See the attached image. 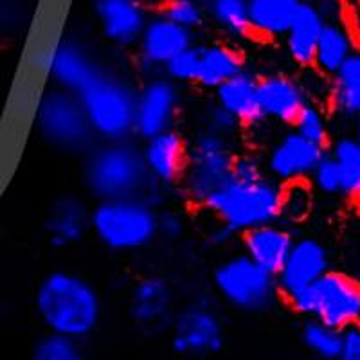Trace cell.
I'll use <instances>...</instances> for the list:
<instances>
[{
	"mask_svg": "<svg viewBox=\"0 0 360 360\" xmlns=\"http://www.w3.org/2000/svg\"><path fill=\"white\" fill-rule=\"evenodd\" d=\"M89 124L99 141L130 139L137 90L124 76L101 67L78 94Z\"/></svg>",
	"mask_w": 360,
	"mask_h": 360,
	"instance_id": "obj_5",
	"label": "cell"
},
{
	"mask_svg": "<svg viewBox=\"0 0 360 360\" xmlns=\"http://www.w3.org/2000/svg\"><path fill=\"white\" fill-rule=\"evenodd\" d=\"M339 360H360V324L342 330V348Z\"/></svg>",
	"mask_w": 360,
	"mask_h": 360,
	"instance_id": "obj_39",
	"label": "cell"
},
{
	"mask_svg": "<svg viewBox=\"0 0 360 360\" xmlns=\"http://www.w3.org/2000/svg\"><path fill=\"white\" fill-rule=\"evenodd\" d=\"M33 123L41 139L60 152L86 153L96 144L79 98L69 90H45L34 107Z\"/></svg>",
	"mask_w": 360,
	"mask_h": 360,
	"instance_id": "obj_6",
	"label": "cell"
},
{
	"mask_svg": "<svg viewBox=\"0 0 360 360\" xmlns=\"http://www.w3.org/2000/svg\"><path fill=\"white\" fill-rule=\"evenodd\" d=\"M172 349L186 359H207L218 355L225 346V323L211 303L198 299L173 315Z\"/></svg>",
	"mask_w": 360,
	"mask_h": 360,
	"instance_id": "obj_10",
	"label": "cell"
},
{
	"mask_svg": "<svg viewBox=\"0 0 360 360\" xmlns=\"http://www.w3.org/2000/svg\"><path fill=\"white\" fill-rule=\"evenodd\" d=\"M299 339L314 360H339L342 348V330L339 328L317 319H304Z\"/></svg>",
	"mask_w": 360,
	"mask_h": 360,
	"instance_id": "obj_28",
	"label": "cell"
},
{
	"mask_svg": "<svg viewBox=\"0 0 360 360\" xmlns=\"http://www.w3.org/2000/svg\"><path fill=\"white\" fill-rule=\"evenodd\" d=\"M193 44V31L175 24L159 13L155 17L148 18L137 41L139 63L148 70L164 69L172 58L191 47Z\"/></svg>",
	"mask_w": 360,
	"mask_h": 360,
	"instance_id": "obj_17",
	"label": "cell"
},
{
	"mask_svg": "<svg viewBox=\"0 0 360 360\" xmlns=\"http://www.w3.org/2000/svg\"><path fill=\"white\" fill-rule=\"evenodd\" d=\"M83 186L96 200L146 197L152 189L141 148L124 141H101L85 153Z\"/></svg>",
	"mask_w": 360,
	"mask_h": 360,
	"instance_id": "obj_3",
	"label": "cell"
},
{
	"mask_svg": "<svg viewBox=\"0 0 360 360\" xmlns=\"http://www.w3.org/2000/svg\"><path fill=\"white\" fill-rule=\"evenodd\" d=\"M234 160L233 141L213 131H198L188 143V159L180 180L184 197L204 207L205 200L229 180Z\"/></svg>",
	"mask_w": 360,
	"mask_h": 360,
	"instance_id": "obj_9",
	"label": "cell"
},
{
	"mask_svg": "<svg viewBox=\"0 0 360 360\" xmlns=\"http://www.w3.org/2000/svg\"><path fill=\"white\" fill-rule=\"evenodd\" d=\"M258 82L250 70L243 69L229 82L214 90V99L221 108L234 115L242 124L254 127L263 121L262 107H259Z\"/></svg>",
	"mask_w": 360,
	"mask_h": 360,
	"instance_id": "obj_23",
	"label": "cell"
},
{
	"mask_svg": "<svg viewBox=\"0 0 360 360\" xmlns=\"http://www.w3.org/2000/svg\"><path fill=\"white\" fill-rule=\"evenodd\" d=\"M34 311L47 332L85 340L99 328L101 294L85 276L72 270H51L34 290Z\"/></svg>",
	"mask_w": 360,
	"mask_h": 360,
	"instance_id": "obj_2",
	"label": "cell"
},
{
	"mask_svg": "<svg viewBox=\"0 0 360 360\" xmlns=\"http://www.w3.org/2000/svg\"><path fill=\"white\" fill-rule=\"evenodd\" d=\"M353 121V137H355L356 143L360 144V112L352 119Z\"/></svg>",
	"mask_w": 360,
	"mask_h": 360,
	"instance_id": "obj_42",
	"label": "cell"
},
{
	"mask_svg": "<svg viewBox=\"0 0 360 360\" xmlns=\"http://www.w3.org/2000/svg\"><path fill=\"white\" fill-rule=\"evenodd\" d=\"M242 236L243 252L274 276L287 259L295 240L288 225L279 221L259 225L256 229L243 233Z\"/></svg>",
	"mask_w": 360,
	"mask_h": 360,
	"instance_id": "obj_21",
	"label": "cell"
},
{
	"mask_svg": "<svg viewBox=\"0 0 360 360\" xmlns=\"http://www.w3.org/2000/svg\"><path fill=\"white\" fill-rule=\"evenodd\" d=\"M259 107L263 119L292 127L299 112L310 101L307 86L287 74H265L258 82Z\"/></svg>",
	"mask_w": 360,
	"mask_h": 360,
	"instance_id": "obj_18",
	"label": "cell"
},
{
	"mask_svg": "<svg viewBox=\"0 0 360 360\" xmlns=\"http://www.w3.org/2000/svg\"><path fill=\"white\" fill-rule=\"evenodd\" d=\"M326 153V148L304 139L292 128L269 148L265 157V172L281 186L307 182L311 172Z\"/></svg>",
	"mask_w": 360,
	"mask_h": 360,
	"instance_id": "obj_12",
	"label": "cell"
},
{
	"mask_svg": "<svg viewBox=\"0 0 360 360\" xmlns=\"http://www.w3.org/2000/svg\"><path fill=\"white\" fill-rule=\"evenodd\" d=\"M303 0H249L250 33L265 40L285 37Z\"/></svg>",
	"mask_w": 360,
	"mask_h": 360,
	"instance_id": "obj_27",
	"label": "cell"
},
{
	"mask_svg": "<svg viewBox=\"0 0 360 360\" xmlns=\"http://www.w3.org/2000/svg\"><path fill=\"white\" fill-rule=\"evenodd\" d=\"M160 13L175 24L182 25L189 31H195L204 25L207 8L202 0H164Z\"/></svg>",
	"mask_w": 360,
	"mask_h": 360,
	"instance_id": "obj_35",
	"label": "cell"
},
{
	"mask_svg": "<svg viewBox=\"0 0 360 360\" xmlns=\"http://www.w3.org/2000/svg\"><path fill=\"white\" fill-rule=\"evenodd\" d=\"M355 47L356 41L348 22L344 18L326 20L319 34V41H317L314 67L317 69V72L330 78L348 60Z\"/></svg>",
	"mask_w": 360,
	"mask_h": 360,
	"instance_id": "obj_26",
	"label": "cell"
},
{
	"mask_svg": "<svg viewBox=\"0 0 360 360\" xmlns=\"http://www.w3.org/2000/svg\"><path fill=\"white\" fill-rule=\"evenodd\" d=\"M283 189L254 155H236L233 173L205 200L204 209L234 234L281 220Z\"/></svg>",
	"mask_w": 360,
	"mask_h": 360,
	"instance_id": "obj_1",
	"label": "cell"
},
{
	"mask_svg": "<svg viewBox=\"0 0 360 360\" xmlns=\"http://www.w3.org/2000/svg\"><path fill=\"white\" fill-rule=\"evenodd\" d=\"M141 152L152 189H168L180 184L188 159V141L182 134L173 128L160 131L144 141Z\"/></svg>",
	"mask_w": 360,
	"mask_h": 360,
	"instance_id": "obj_16",
	"label": "cell"
},
{
	"mask_svg": "<svg viewBox=\"0 0 360 360\" xmlns=\"http://www.w3.org/2000/svg\"><path fill=\"white\" fill-rule=\"evenodd\" d=\"M310 186L321 195L326 197H339L344 195V179H342V169H340L339 162L335 157L328 152L324 153L323 159L319 164L315 166V169L310 175Z\"/></svg>",
	"mask_w": 360,
	"mask_h": 360,
	"instance_id": "obj_33",
	"label": "cell"
},
{
	"mask_svg": "<svg viewBox=\"0 0 360 360\" xmlns=\"http://www.w3.org/2000/svg\"><path fill=\"white\" fill-rule=\"evenodd\" d=\"M328 152L335 157L342 169L344 197L360 204V144L353 135H340L332 141Z\"/></svg>",
	"mask_w": 360,
	"mask_h": 360,
	"instance_id": "obj_30",
	"label": "cell"
},
{
	"mask_svg": "<svg viewBox=\"0 0 360 360\" xmlns=\"http://www.w3.org/2000/svg\"><path fill=\"white\" fill-rule=\"evenodd\" d=\"M314 2L319 8L324 20H340V18H344V11H346L344 0H314Z\"/></svg>",
	"mask_w": 360,
	"mask_h": 360,
	"instance_id": "obj_40",
	"label": "cell"
},
{
	"mask_svg": "<svg viewBox=\"0 0 360 360\" xmlns=\"http://www.w3.org/2000/svg\"><path fill=\"white\" fill-rule=\"evenodd\" d=\"M128 315L137 330L148 335L169 330L175 315V292L162 276H146L135 283L128 297Z\"/></svg>",
	"mask_w": 360,
	"mask_h": 360,
	"instance_id": "obj_13",
	"label": "cell"
},
{
	"mask_svg": "<svg viewBox=\"0 0 360 360\" xmlns=\"http://www.w3.org/2000/svg\"><path fill=\"white\" fill-rule=\"evenodd\" d=\"M202 2H207V0H202Z\"/></svg>",
	"mask_w": 360,
	"mask_h": 360,
	"instance_id": "obj_44",
	"label": "cell"
},
{
	"mask_svg": "<svg viewBox=\"0 0 360 360\" xmlns=\"http://www.w3.org/2000/svg\"><path fill=\"white\" fill-rule=\"evenodd\" d=\"M157 229H159V236L168 238V240H179L186 231V220L176 211L166 209V211H160L159 213Z\"/></svg>",
	"mask_w": 360,
	"mask_h": 360,
	"instance_id": "obj_38",
	"label": "cell"
},
{
	"mask_svg": "<svg viewBox=\"0 0 360 360\" xmlns=\"http://www.w3.org/2000/svg\"><path fill=\"white\" fill-rule=\"evenodd\" d=\"M213 287L227 307L243 314H259L274 307L279 297L276 276L247 256L234 254L217 265Z\"/></svg>",
	"mask_w": 360,
	"mask_h": 360,
	"instance_id": "obj_7",
	"label": "cell"
},
{
	"mask_svg": "<svg viewBox=\"0 0 360 360\" xmlns=\"http://www.w3.org/2000/svg\"><path fill=\"white\" fill-rule=\"evenodd\" d=\"M297 134H301L304 139L311 141V143L319 144V146H328L330 137H332V123H330V115L317 103L308 101L303 107V110L299 112L295 117L294 124H292Z\"/></svg>",
	"mask_w": 360,
	"mask_h": 360,
	"instance_id": "obj_32",
	"label": "cell"
},
{
	"mask_svg": "<svg viewBox=\"0 0 360 360\" xmlns=\"http://www.w3.org/2000/svg\"><path fill=\"white\" fill-rule=\"evenodd\" d=\"M328 108L342 121H352L360 112V45L328 78Z\"/></svg>",
	"mask_w": 360,
	"mask_h": 360,
	"instance_id": "obj_24",
	"label": "cell"
},
{
	"mask_svg": "<svg viewBox=\"0 0 360 360\" xmlns=\"http://www.w3.org/2000/svg\"><path fill=\"white\" fill-rule=\"evenodd\" d=\"M324 22L326 20L314 0H303L299 4L297 13L283 37L285 51L297 67H303V69L314 67L315 49H317V41H319Z\"/></svg>",
	"mask_w": 360,
	"mask_h": 360,
	"instance_id": "obj_22",
	"label": "cell"
},
{
	"mask_svg": "<svg viewBox=\"0 0 360 360\" xmlns=\"http://www.w3.org/2000/svg\"><path fill=\"white\" fill-rule=\"evenodd\" d=\"M242 123L234 117L231 112L221 108L218 103H214L213 107L207 108L204 115V130L213 131V134L233 139V135L240 130Z\"/></svg>",
	"mask_w": 360,
	"mask_h": 360,
	"instance_id": "obj_37",
	"label": "cell"
},
{
	"mask_svg": "<svg viewBox=\"0 0 360 360\" xmlns=\"http://www.w3.org/2000/svg\"><path fill=\"white\" fill-rule=\"evenodd\" d=\"M287 303L304 319L323 321L339 330L360 324V283L337 270L324 272Z\"/></svg>",
	"mask_w": 360,
	"mask_h": 360,
	"instance_id": "obj_8",
	"label": "cell"
},
{
	"mask_svg": "<svg viewBox=\"0 0 360 360\" xmlns=\"http://www.w3.org/2000/svg\"><path fill=\"white\" fill-rule=\"evenodd\" d=\"M90 231V207L82 197L62 195L51 205L45 218V234L56 249H65L83 242Z\"/></svg>",
	"mask_w": 360,
	"mask_h": 360,
	"instance_id": "obj_20",
	"label": "cell"
},
{
	"mask_svg": "<svg viewBox=\"0 0 360 360\" xmlns=\"http://www.w3.org/2000/svg\"><path fill=\"white\" fill-rule=\"evenodd\" d=\"M29 360H85L82 340L45 332L31 348Z\"/></svg>",
	"mask_w": 360,
	"mask_h": 360,
	"instance_id": "obj_31",
	"label": "cell"
},
{
	"mask_svg": "<svg viewBox=\"0 0 360 360\" xmlns=\"http://www.w3.org/2000/svg\"><path fill=\"white\" fill-rule=\"evenodd\" d=\"M207 15L221 33L243 40L250 33L249 0H207Z\"/></svg>",
	"mask_w": 360,
	"mask_h": 360,
	"instance_id": "obj_29",
	"label": "cell"
},
{
	"mask_svg": "<svg viewBox=\"0 0 360 360\" xmlns=\"http://www.w3.org/2000/svg\"><path fill=\"white\" fill-rule=\"evenodd\" d=\"M290 360H307V359H290Z\"/></svg>",
	"mask_w": 360,
	"mask_h": 360,
	"instance_id": "obj_43",
	"label": "cell"
},
{
	"mask_svg": "<svg viewBox=\"0 0 360 360\" xmlns=\"http://www.w3.org/2000/svg\"><path fill=\"white\" fill-rule=\"evenodd\" d=\"M233 231L231 229H227V227H225V225H218V227H214L213 231H211V233H209V242L213 243V245H218V247H221V245H227V243L231 242V240H233Z\"/></svg>",
	"mask_w": 360,
	"mask_h": 360,
	"instance_id": "obj_41",
	"label": "cell"
},
{
	"mask_svg": "<svg viewBox=\"0 0 360 360\" xmlns=\"http://www.w3.org/2000/svg\"><path fill=\"white\" fill-rule=\"evenodd\" d=\"M179 83L168 76L148 79L135 96V135L146 141L160 131L172 130L179 114Z\"/></svg>",
	"mask_w": 360,
	"mask_h": 360,
	"instance_id": "obj_11",
	"label": "cell"
},
{
	"mask_svg": "<svg viewBox=\"0 0 360 360\" xmlns=\"http://www.w3.org/2000/svg\"><path fill=\"white\" fill-rule=\"evenodd\" d=\"M243 69L245 62L242 54L231 45L220 41L198 45V72L195 83L202 89L217 90Z\"/></svg>",
	"mask_w": 360,
	"mask_h": 360,
	"instance_id": "obj_25",
	"label": "cell"
},
{
	"mask_svg": "<svg viewBox=\"0 0 360 360\" xmlns=\"http://www.w3.org/2000/svg\"><path fill=\"white\" fill-rule=\"evenodd\" d=\"M330 252L321 240L303 236L294 240L287 259L276 274L279 297L288 301L330 270Z\"/></svg>",
	"mask_w": 360,
	"mask_h": 360,
	"instance_id": "obj_14",
	"label": "cell"
},
{
	"mask_svg": "<svg viewBox=\"0 0 360 360\" xmlns=\"http://www.w3.org/2000/svg\"><path fill=\"white\" fill-rule=\"evenodd\" d=\"M92 9L103 38L119 47L137 44L150 18L141 0H94Z\"/></svg>",
	"mask_w": 360,
	"mask_h": 360,
	"instance_id": "obj_19",
	"label": "cell"
},
{
	"mask_svg": "<svg viewBox=\"0 0 360 360\" xmlns=\"http://www.w3.org/2000/svg\"><path fill=\"white\" fill-rule=\"evenodd\" d=\"M311 211V186L307 182H295L283 189L281 220L287 225L301 224L308 218Z\"/></svg>",
	"mask_w": 360,
	"mask_h": 360,
	"instance_id": "obj_34",
	"label": "cell"
},
{
	"mask_svg": "<svg viewBox=\"0 0 360 360\" xmlns=\"http://www.w3.org/2000/svg\"><path fill=\"white\" fill-rule=\"evenodd\" d=\"M159 211L146 197L98 200L90 207V233L114 252H134L159 236Z\"/></svg>",
	"mask_w": 360,
	"mask_h": 360,
	"instance_id": "obj_4",
	"label": "cell"
},
{
	"mask_svg": "<svg viewBox=\"0 0 360 360\" xmlns=\"http://www.w3.org/2000/svg\"><path fill=\"white\" fill-rule=\"evenodd\" d=\"M164 72L175 83H195L198 72V45L193 44L172 58L164 67Z\"/></svg>",
	"mask_w": 360,
	"mask_h": 360,
	"instance_id": "obj_36",
	"label": "cell"
},
{
	"mask_svg": "<svg viewBox=\"0 0 360 360\" xmlns=\"http://www.w3.org/2000/svg\"><path fill=\"white\" fill-rule=\"evenodd\" d=\"M101 63L82 41L62 38L44 58V69L53 86L78 94L79 90L101 70Z\"/></svg>",
	"mask_w": 360,
	"mask_h": 360,
	"instance_id": "obj_15",
	"label": "cell"
}]
</instances>
